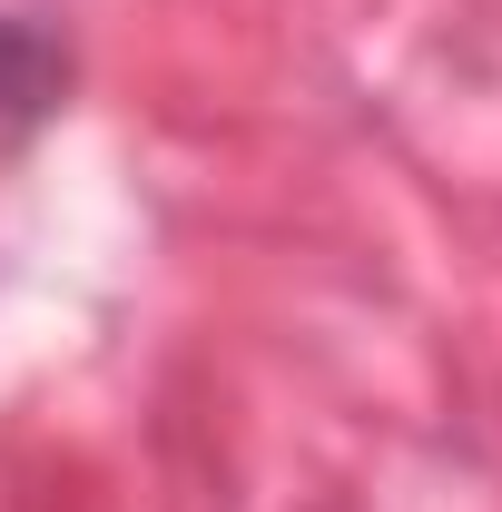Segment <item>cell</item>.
Instances as JSON below:
<instances>
[{"label": "cell", "instance_id": "cell-1", "mask_svg": "<svg viewBox=\"0 0 502 512\" xmlns=\"http://www.w3.org/2000/svg\"><path fill=\"white\" fill-rule=\"evenodd\" d=\"M50 89H60V50H50L40 30L0 20V109L30 119V109H50Z\"/></svg>", "mask_w": 502, "mask_h": 512}]
</instances>
